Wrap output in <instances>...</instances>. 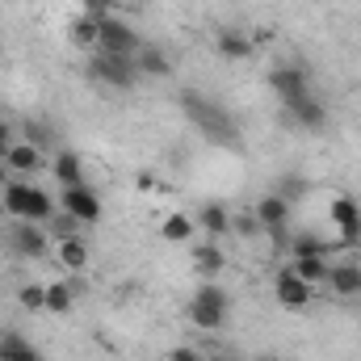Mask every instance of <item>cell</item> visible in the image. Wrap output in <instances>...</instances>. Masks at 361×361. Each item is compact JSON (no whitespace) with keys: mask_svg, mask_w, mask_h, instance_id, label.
<instances>
[{"mask_svg":"<svg viewBox=\"0 0 361 361\" xmlns=\"http://www.w3.org/2000/svg\"><path fill=\"white\" fill-rule=\"evenodd\" d=\"M286 118H290L294 126H302V130H324V126H328V105H324L319 97H302L298 105L286 109Z\"/></svg>","mask_w":361,"mask_h":361,"instance_id":"7c38bea8","label":"cell"},{"mask_svg":"<svg viewBox=\"0 0 361 361\" xmlns=\"http://www.w3.org/2000/svg\"><path fill=\"white\" fill-rule=\"evenodd\" d=\"M89 72H92V80H101L105 89H118V92L139 85V63L130 55H105V51H97Z\"/></svg>","mask_w":361,"mask_h":361,"instance_id":"277c9868","label":"cell"},{"mask_svg":"<svg viewBox=\"0 0 361 361\" xmlns=\"http://www.w3.org/2000/svg\"><path fill=\"white\" fill-rule=\"evenodd\" d=\"M59 206H63V214H72L76 223H97V219H101V197L92 193L89 185H76V189H63V197H59Z\"/></svg>","mask_w":361,"mask_h":361,"instance_id":"9c48e42d","label":"cell"},{"mask_svg":"<svg viewBox=\"0 0 361 361\" xmlns=\"http://www.w3.org/2000/svg\"><path fill=\"white\" fill-rule=\"evenodd\" d=\"M269 89L277 92L281 109H290V105H298L302 97H311V80H307V72H302V68L281 63V68H273V72H269Z\"/></svg>","mask_w":361,"mask_h":361,"instance_id":"8992f818","label":"cell"},{"mask_svg":"<svg viewBox=\"0 0 361 361\" xmlns=\"http://www.w3.org/2000/svg\"><path fill=\"white\" fill-rule=\"evenodd\" d=\"M21 307L25 311H47V281L42 286L38 281L34 286H21Z\"/></svg>","mask_w":361,"mask_h":361,"instance_id":"484cf974","label":"cell"},{"mask_svg":"<svg viewBox=\"0 0 361 361\" xmlns=\"http://www.w3.org/2000/svg\"><path fill=\"white\" fill-rule=\"evenodd\" d=\"M169 361H206L197 349H189V345H177L173 353H169Z\"/></svg>","mask_w":361,"mask_h":361,"instance_id":"1f68e13d","label":"cell"},{"mask_svg":"<svg viewBox=\"0 0 361 361\" xmlns=\"http://www.w3.org/2000/svg\"><path fill=\"white\" fill-rule=\"evenodd\" d=\"M210 240H219V235H227L231 231V210L223 206V202H206L202 210H197V219H193Z\"/></svg>","mask_w":361,"mask_h":361,"instance_id":"9a60e30c","label":"cell"},{"mask_svg":"<svg viewBox=\"0 0 361 361\" xmlns=\"http://www.w3.org/2000/svg\"><path fill=\"white\" fill-rule=\"evenodd\" d=\"M286 180V185H281V189H277V193H281V197H286V202H290V206H294V202H298V197H302V189H307V185H302V177H281Z\"/></svg>","mask_w":361,"mask_h":361,"instance_id":"f546056e","label":"cell"},{"mask_svg":"<svg viewBox=\"0 0 361 361\" xmlns=\"http://www.w3.org/2000/svg\"><path fill=\"white\" fill-rule=\"evenodd\" d=\"M0 361H42V353L34 349V341H30V336H21V332L4 328V332H0Z\"/></svg>","mask_w":361,"mask_h":361,"instance_id":"5bb4252c","label":"cell"},{"mask_svg":"<svg viewBox=\"0 0 361 361\" xmlns=\"http://www.w3.org/2000/svg\"><path fill=\"white\" fill-rule=\"evenodd\" d=\"M328 219L336 223V231H341V240H345V244H357V240H361V202H357V197H349V193L332 197Z\"/></svg>","mask_w":361,"mask_h":361,"instance_id":"52a82bcc","label":"cell"},{"mask_svg":"<svg viewBox=\"0 0 361 361\" xmlns=\"http://www.w3.org/2000/svg\"><path fill=\"white\" fill-rule=\"evenodd\" d=\"M290 210H294V206H290L281 193H269V197H261V202H257V210H252V214H257L261 231H269L273 240H286V223H290Z\"/></svg>","mask_w":361,"mask_h":361,"instance_id":"ba28073f","label":"cell"},{"mask_svg":"<svg viewBox=\"0 0 361 361\" xmlns=\"http://www.w3.org/2000/svg\"><path fill=\"white\" fill-rule=\"evenodd\" d=\"M42 164V152L34 147V143H13L8 152H4V169L8 173H34Z\"/></svg>","mask_w":361,"mask_h":361,"instance_id":"d6986e66","label":"cell"},{"mask_svg":"<svg viewBox=\"0 0 361 361\" xmlns=\"http://www.w3.org/2000/svg\"><path fill=\"white\" fill-rule=\"evenodd\" d=\"M206 361H235V357H227V353H214V357H206Z\"/></svg>","mask_w":361,"mask_h":361,"instance_id":"d590c367","label":"cell"},{"mask_svg":"<svg viewBox=\"0 0 361 361\" xmlns=\"http://www.w3.org/2000/svg\"><path fill=\"white\" fill-rule=\"evenodd\" d=\"M80 13H85V17H97V21H105V17H114V0H80Z\"/></svg>","mask_w":361,"mask_h":361,"instance_id":"83f0119b","label":"cell"},{"mask_svg":"<svg viewBox=\"0 0 361 361\" xmlns=\"http://www.w3.org/2000/svg\"><path fill=\"white\" fill-rule=\"evenodd\" d=\"M160 235H164L169 244H185V240L193 235V219H189V214H169L164 227H160Z\"/></svg>","mask_w":361,"mask_h":361,"instance_id":"d4e9b609","label":"cell"},{"mask_svg":"<svg viewBox=\"0 0 361 361\" xmlns=\"http://www.w3.org/2000/svg\"><path fill=\"white\" fill-rule=\"evenodd\" d=\"M55 180H59L63 189L85 185V164H80V156H76V152H59V156H55Z\"/></svg>","mask_w":361,"mask_h":361,"instance_id":"ffe728a7","label":"cell"},{"mask_svg":"<svg viewBox=\"0 0 361 361\" xmlns=\"http://www.w3.org/2000/svg\"><path fill=\"white\" fill-rule=\"evenodd\" d=\"M8 147H13V135H8V126H4V122H0V156H4V152H8Z\"/></svg>","mask_w":361,"mask_h":361,"instance_id":"d6a6232c","label":"cell"},{"mask_svg":"<svg viewBox=\"0 0 361 361\" xmlns=\"http://www.w3.org/2000/svg\"><path fill=\"white\" fill-rule=\"evenodd\" d=\"M231 227H235V231H244V235H257V231H261V223H257V214H244V219H231Z\"/></svg>","mask_w":361,"mask_h":361,"instance_id":"4dcf8cb0","label":"cell"},{"mask_svg":"<svg viewBox=\"0 0 361 361\" xmlns=\"http://www.w3.org/2000/svg\"><path fill=\"white\" fill-rule=\"evenodd\" d=\"M290 248H294V257H328V244H319L315 235H298Z\"/></svg>","mask_w":361,"mask_h":361,"instance_id":"4316f807","label":"cell"},{"mask_svg":"<svg viewBox=\"0 0 361 361\" xmlns=\"http://www.w3.org/2000/svg\"><path fill=\"white\" fill-rule=\"evenodd\" d=\"M227 311H231V298L219 281H202L189 298V324L202 332H219L227 324Z\"/></svg>","mask_w":361,"mask_h":361,"instance_id":"3957f363","label":"cell"},{"mask_svg":"<svg viewBox=\"0 0 361 361\" xmlns=\"http://www.w3.org/2000/svg\"><path fill=\"white\" fill-rule=\"evenodd\" d=\"M130 4H152V0H130Z\"/></svg>","mask_w":361,"mask_h":361,"instance_id":"74e56055","label":"cell"},{"mask_svg":"<svg viewBox=\"0 0 361 361\" xmlns=\"http://www.w3.org/2000/svg\"><path fill=\"white\" fill-rule=\"evenodd\" d=\"M257 361H281V357H273V353H261V357H257Z\"/></svg>","mask_w":361,"mask_h":361,"instance_id":"8d00e7d4","label":"cell"},{"mask_svg":"<svg viewBox=\"0 0 361 361\" xmlns=\"http://www.w3.org/2000/svg\"><path fill=\"white\" fill-rule=\"evenodd\" d=\"M72 42H76V47H89V51H97V42H101V21L80 13V17L72 21Z\"/></svg>","mask_w":361,"mask_h":361,"instance_id":"cb8c5ba5","label":"cell"},{"mask_svg":"<svg viewBox=\"0 0 361 361\" xmlns=\"http://www.w3.org/2000/svg\"><path fill=\"white\" fill-rule=\"evenodd\" d=\"M72 302H76V290L68 281H47V311L51 315H68Z\"/></svg>","mask_w":361,"mask_h":361,"instance_id":"7402d4cb","label":"cell"},{"mask_svg":"<svg viewBox=\"0 0 361 361\" xmlns=\"http://www.w3.org/2000/svg\"><path fill=\"white\" fill-rule=\"evenodd\" d=\"M214 51L227 55V59H248L252 55V38L244 30H219L214 34Z\"/></svg>","mask_w":361,"mask_h":361,"instance_id":"ac0fdd59","label":"cell"},{"mask_svg":"<svg viewBox=\"0 0 361 361\" xmlns=\"http://www.w3.org/2000/svg\"><path fill=\"white\" fill-rule=\"evenodd\" d=\"M180 114H185L189 126H193L202 139H210L214 147H235V143H240V122H235V114H231L227 105H219V101H210V97H202V92L185 89L180 92Z\"/></svg>","mask_w":361,"mask_h":361,"instance_id":"6da1fadb","label":"cell"},{"mask_svg":"<svg viewBox=\"0 0 361 361\" xmlns=\"http://www.w3.org/2000/svg\"><path fill=\"white\" fill-rule=\"evenodd\" d=\"M311 290H315V286H307L294 269H281L277 277H273V294H277V302L290 307V311L307 307V302H311Z\"/></svg>","mask_w":361,"mask_h":361,"instance_id":"30bf717a","label":"cell"},{"mask_svg":"<svg viewBox=\"0 0 361 361\" xmlns=\"http://www.w3.org/2000/svg\"><path fill=\"white\" fill-rule=\"evenodd\" d=\"M135 63H139V76H147V80H169L173 76V59L156 42H143V51L135 55Z\"/></svg>","mask_w":361,"mask_h":361,"instance_id":"4fadbf2b","label":"cell"},{"mask_svg":"<svg viewBox=\"0 0 361 361\" xmlns=\"http://www.w3.org/2000/svg\"><path fill=\"white\" fill-rule=\"evenodd\" d=\"M324 286H332V294H341V298H357L361 294V265H332Z\"/></svg>","mask_w":361,"mask_h":361,"instance_id":"e0dca14e","label":"cell"},{"mask_svg":"<svg viewBox=\"0 0 361 361\" xmlns=\"http://www.w3.org/2000/svg\"><path fill=\"white\" fill-rule=\"evenodd\" d=\"M13 248H17L21 257L38 261V257L51 252V235H47L42 223H17V227H13Z\"/></svg>","mask_w":361,"mask_h":361,"instance_id":"8fae6325","label":"cell"},{"mask_svg":"<svg viewBox=\"0 0 361 361\" xmlns=\"http://www.w3.org/2000/svg\"><path fill=\"white\" fill-rule=\"evenodd\" d=\"M8 180H13V173H8V169H0V189H4Z\"/></svg>","mask_w":361,"mask_h":361,"instance_id":"e575fe53","label":"cell"},{"mask_svg":"<svg viewBox=\"0 0 361 361\" xmlns=\"http://www.w3.org/2000/svg\"><path fill=\"white\" fill-rule=\"evenodd\" d=\"M227 265V257H223V248H219V240H206V244H193V269L202 273L206 281H214L219 273Z\"/></svg>","mask_w":361,"mask_h":361,"instance_id":"2e32d148","label":"cell"},{"mask_svg":"<svg viewBox=\"0 0 361 361\" xmlns=\"http://www.w3.org/2000/svg\"><path fill=\"white\" fill-rule=\"evenodd\" d=\"M0 202H4V214H17V223H51L55 219V202L47 197V189H34L25 180H8Z\"/></svg>","mask_w":361,"mask_h":361,"instance_id":"7a4b0ae2","label":"cell"},{"mask_svg":"<svg viewBox=\"0 0 361 361\" xmlns=\"http://www.w3.org/2000/svg\"><path fill=\"white\" fill-rule=\"evenodd\" d=\"M97 51H105V55H139L143 51V38H139V30L135 25H126V21H118V17H105L101 21V42H97Z\"/></svg>","mask_w":361,"mask_h":361,"instance_id":"5b68a950","label":"cell"},{"mask_svg":"<svg viewBox=\"0 0 361 361\" xmlns=\"http://www.w3.org/2000/svg\"><path fill=\"white\" fill-rule=\"evenodd\" d=\"M135 185H139V189H143V193H147V189H152V185H156V177H152V173H139V177H135Z\"/></svg>","mask_w":361,"mask_h":361,"instance_id":"836d02e7","label":"cell"},{"mask_svg":"<svg viewBox=\"0 0 361 361\" xmlns=\"http://www.w3.org/2000/svg\"><path fill=\"white\" fill-rule=\"evenodd\" d=\"M290 269L298 273L307 286H319V281H328V269H332V265H328L324 257H294V265H290Z\"/></svg>","mask_w":361,"mask_h":361,"instance_id":"603a6c76","label":"cell"},{"mask_svg":"<svg viewBox=\"0 0 361 361\" xmlns=\"http://www.w3.org/2000/svg\"><path fill=\"white\" fill-rule=\"evenodd\" d=\"M55 257H59L68 269H85V265H89V244H85L80 235H68V240L55 244Z\"/></svg>","mask_w":361,"mask_h":361,"instance_id":"44dd1931","label":"cell"},{"mask_svg":"<svg viewBox=\"0 0 361 361\" xmlns=\"http://www.w3.org/2000/svg\"><path fill=\"white\" fill-rule=\"evenodd\" d=\"M55 135H51V126H42V122H25V143H34V147H42V143H51Z\"/></svg>","mask_w":361,"mask_h":361,"instance_id":"f1b7e54d","label":"cell"}]
</instances>
